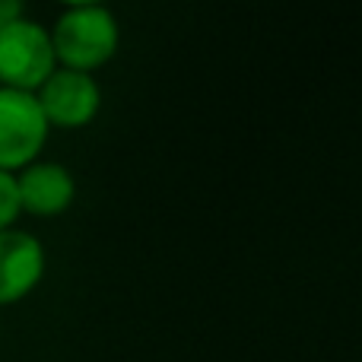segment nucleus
Returning a JSON list of instances; mask_svg holds the SVG:
<instances>
[{
  "label": "nucleus",
  "instance_id": "6",
  "mask_svg": "<svg viewBox=\"0 0 362 362\" xmlns=\"http://www.w3.org/2000/svg\"><path fill=\"white\" fill-rule=\"evenodd\" d=\"M19 210L29 216H61L76 200V178L64 163L35 159L32 165L16 172Z\"/></svg>",
  "mask_w": 362,
  "mask_h": 362
},
{
  "label": "nucleus",
  "instance_id": "7",
  "mask_svg": "<svg viewBox=\"0 0 362 362\" xmlns=\"http://www.w3.org/2000/svg\"><path fill=\"white\" fill-rule=\"evenodd\" d=\"M23 210H19V194H16V175L0 172V232L13 229L19 223Z\"/></svg>",
  "mask_w": 362,
  "mask_h": 362
},
{
  "label": "nucleus",
  "instance_id": "2",
  "mask_svg": "<svg viewBox=\"0 0 362 362\" xmlns=\"http://www.w3.org/2000/svg\"><path fill=\"white\" fill-rule=\"evenodd\" d=\"M57 70L48 25L19 16L0 29V86L35 93Z\"/></svg>",
  "mask_w": 362,
  "mask_h": 362
},
{
  "label": "nucleus",
  "instance_id": "8",
  "mask_svg": "<svg viewBox=\"0 0 362 362\" xmlns=\"http://www.w3.org/2000/svg\"><path fill=\"white\" fill-rule=\"evenodd\" d=\"M19 16H25V0H0V29Z\"/></svg>",
  "mask_w": 362,
  "mask_h": 362
},
{
  "label": "nucleus",
  "instance_id": "5",
  "mask_svg": "<svg viewBox=\"0 0 362 362\" xmlns=\"http://www.w3.org/2000/svg\"><path fill=\"white\" fill-rule=\"evenodd\" d=\"M48 270V251L29 229L0 232V308L19 305L38 289Z\"/></svg>",
  "mask_w": 362,
  "mask_h": 362
},
{
  "label": "nucleus",
  "instance_id": "4",
  "mask_svg": "<svg viewBox=\"0 0 362 362\" xmlns=\"http://www.w3.org/2000/svg\"><path fill=\"white\" fill-rule=\"evenodd\" d=\"M35 99L48 118L51 131H80L95 121L102 112V86L93 74L57 67L42 86L35 89Z\"/></svg>",
  "mask_w": 362,
  "mask_h": 362
},
{
  "label": "nucleus",
  "instance_id": "9",
  "mask_svg": "<svg viewBox=\"0 0 362 362\" xmlns=\"http://www.w3.org/2000/svg\"><path fill=\"white\" fill-rule=\"evenodd\" d=\"M61 6H99V4H108V0H57Z\"/></svg>",
  "mask_w": 362,
  "mask_h": 362
},
{
  "label": "nucleus",
  "instance_id": "3",
  "mask_svg": "<svg viewBox=\"0 0 362 362\" xmlns=\"http://www.w3.org/2000/svg\"><path fill=\"white\" fill-rule=\"evenodd\" d=\"M51 137V124L35 93L0 86V172L16 175L19 169L42 159Z\"/></svg>",
  "mask_w": 362,
  "mask_h": 362
},
{
  "label": "nucleus",
  "instance_id": "1",
  "mask_svg": "<svg viewBox=\"0 0 362 362\" xmlns=\"http://www.w3.org/2000/svg\"><path fill=\"white\" fill-rule=\"evenodd\" d=\"M51 45H54L57 67L93 74L105 67L121 45L118 16L108 10V4L99 6H64L61 16L51 25Z\"/></svg>",
  "mask_w": 362,
  "mask_h": 362
}]
</instances>
